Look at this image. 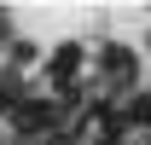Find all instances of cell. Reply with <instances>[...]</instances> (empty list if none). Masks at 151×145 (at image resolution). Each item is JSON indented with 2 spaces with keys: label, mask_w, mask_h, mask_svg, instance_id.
<instances>
[{
  "label": "cell",
  "mask_w": 151,
  "mask_h": 145,
  "mask_svg": "<svg viewBox=\"0 0 151 145\" xmlns=\"http://www.w3.org/2000/svg\"><path fill=\"white\" fill-rule=\"evenodd\" d=\"M128 122H139V128H151V93H145V99H134V110H128Z\"/></svg>",
  "instance_id": "7a4b0ae2"
},
{
  "label": "cell",
  "mask_w": 151,
  "mask_h": 145,
  "mask_svg": "<svg viewBox=\"0 0 151 145\" xmlns=\"http://www.w3.org/2000/svg\"><path fill=\"white\" fill-rule=\"evenodd\" d=\"M81 70V47H58L52 58H47V75H52L58 87H70V75Z\"/></svg>",
  "instance_id": "6da1fadb"
},
{
  "label": "cell",
  "mask_w": 151,
  "mask_h": 145,
  "mask_svg": "<svg viewBox=\"0 0 151 145\" xmlns=\"http://www.w3.org/2000/svg\"><path fill=\"white\" fill-rule=\"evenodd\" d=\"M0 110H18V81H0Z\"/></svg>",
  "instance_id": "3957f363"
}]
</instances>
